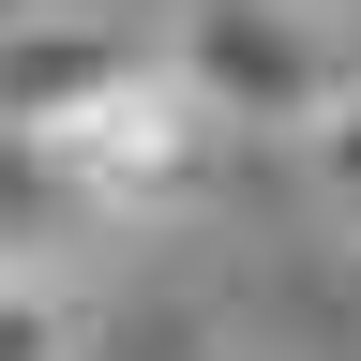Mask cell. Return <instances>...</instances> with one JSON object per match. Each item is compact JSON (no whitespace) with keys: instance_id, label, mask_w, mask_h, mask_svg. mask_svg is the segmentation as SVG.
Here are the masks:
<instances>
[{"instance_id":"7a4b0ae2","label":"cell","mask_w":361,"mask_h":361,"mask_svg":"<svg viewBox=\"0 0 361 361\" xmlns=\"http://www.w3.org/2000/svg\"><path fill=\"white\" fill-rule=\"evenodd\" d=\"M166 61L211 90V121H316L346 90V30L316 16V0H196V16L166 30Z\"/></svg>"},{"instance_id":"277c9868","label":"cell","mask_w":361,"mask_h":361,"mask_svg":"<svg viewBox=\"0 0 361 361\" xmlns=\"http://www.w3.org/2000/svg\"><path fill=\"white\" fill-rule=\"evenodd\" d=\"M0 361H106V331H90L75 286H45L30 256H0Z\"/></svg>"},{"instance_id":"5b68a950","label":"cell","mask_w":361,"mask_h":361,"mask_svg":"<svg viewBox=\"0 0 361 361\" xmlns=\"http://www.w3.org/2000/svg\"><path fill=\"white\" fill-rule=\"evenodd\" d=\"M301 166H316V196H331V211L361 226V75H346V90H331V106H316V121H301Z\"/></svg>"},{"instance_id":"6da1fadb","label":"cell","mask_w":361,"mask_h":361,"mask_svg":"<svg viewBox=\"0 0 361 361\" xmlns=\"http://www.w3.org/2000/svg\"><path fill=\"white\" fill-rule=\"evenodd\" d=\"M226 151V121H211V90L166 61V45H135V61H106L75 90V106H45L30 121V166H45V196H61L75 226H151L166 196H196Z\"/></svg>"},{"instance_id":"3957f363","label":"cell","mask_w":361,"mask_h":361,"mask_svg":"<svg viewBox=\"0 0 361 361\" xmlns=\"http://www.w3.org/2000/svg\"><path fill=\"white\" fill-rule=\"evenodd\" d=\"M151 30H121V16H45V0H0V135H30L45 106H75L106 61H135Z\"/></svg>"}]
</instances>
